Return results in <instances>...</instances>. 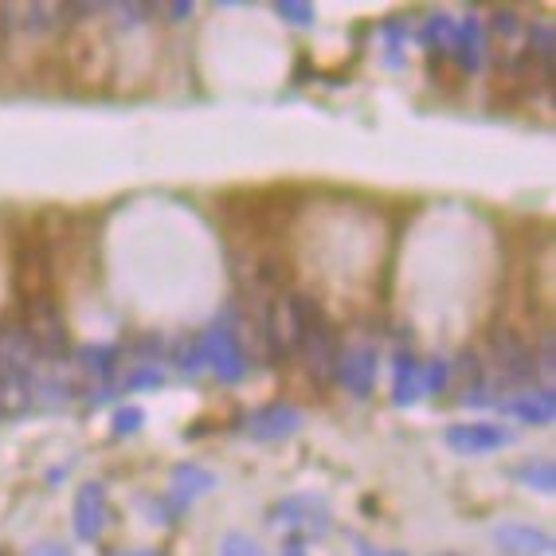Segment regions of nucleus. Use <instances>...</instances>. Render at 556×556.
I'll return each mask as SVG.
<instances>
[{"mask_svg": "<svg viewBox=\"0 0 556 556\" xmlns=\"http://www.w3.org/2000/svg\"><path fill=\"white\" fill-rule=\"evenodd\" d=\"M122 556H165V553H157V548H134V553H122Z\"/></svg>", "mask_w": 556, "mask_h": 556, "instance_id": "obj_30", "label": "nucleus"}, {"mask_svg": "<svg viewBox=\"0 0 556 556\" xmlns=\"http://www.w3.org/2000/svg\"><path fill=\"white\" fill-rule=\"evenodd\" d=\"M75 536H79L83 545H94L102 536V529H106L110 521V506H106V486L102 482H83L79 494H75Z\"/></svg>", "mask_w": 556, "mask_h": 556, "instance_id": "obj_9", "label": "nucleus"}, {"mask_svg": "<svg viewBox=\"0 0 556 556\" xmlns=\"http://www.w3.org/2000/svg\"><path fill=\"white\" fill-rule=\"evenodd\" d=\"M353 553L357 556H407L404 548H380V545H372V541H365V536H353Z\"/></svg>", "mask_w": 556, "mask_h": 556, "instance_id": "obj_27", "label": "nucleus"}, {"mask_svg": "<svg viewBox=\"0 0 556 556\" xmlns=\"http://www.w3.org/2000/svg\"><path fill=\"white\" fill-rule=\"evenodd\" d=\"M494 545L506 556H548L553 553V536L541 533L536 526H526V521H506V526L494 529Z\"/></svg>", "mask_w": 556, "mask_h": 556, "instance_id": "obj_12", "label": "nucleus"}, {"mask_svg": "<svg viewBox=\"0 0 556 556\" xmlns=\"http://www.w3.org/2000/svg\"><path fill=\"white\" fill-rule=\"evenodd\" d=\"M287 318H290V341L299 349V361L314 384H329L338 368V333L329 326L326 309L309 294H287Z\"/></svg>", "mask_w": 556, "mask_h": 556, "instance_id": "obj_1", "label": "nucleus"}, {"mask_svg": "<svg viewBox=\"0 0 556 556\" xmlns=\"http://www.w3.org/2000/svg\"><path fill=\"white\" fill-rule=\"evenodd\" d=\"M157 384H165V372H161L153 361H146L134 377H126V392H138V388H157Z\"/></svg>", "mask_w": 556, "mask_h": 556, "instance_id": "obj_24", "label": "nucleus"}, {"mask_svg": "<svg viewBox=\"0 0 556 556\" xmlns=\"http://www.w3.org/2000/svg\"><path fill=\"white\" fill-rule=\"evenodd\" d=\"M455 16H447V12H431L428 21H424V28H419V43H424V51H428V60L439 63V60H451V48H455Z\"/></svg>", "mask_w": 556, "mask_h": 556, "instance_id": "obj_15", "label": "nucleus"}, {"mask_svg": "<svg viewBox=\"0 0 556 556\" xmlns=\"http://www.w3.org/2000/svg\"><path fill=\"white\" fill-rule=\"evenodd\" d=\"M219 478L212 475V470L197 467V463H177L169 475V506L173 514H180L185 506H192L200 494H208V490H216Z\"/></svg>", "mask_w": 556, "mask_h": 556, "instance_id": "obj_13", "label": "nucleus"}, {"mask_svg": "<svg viewBox=\"0 0 556 556\" xmlns=\"http://www.w3.org/2000/svg\"><path fill=\"white\" fill-rule=\"evenodd\" d=\"M509 475L517 478V482H526L529 490H536V494H553L556 490V470H553V458L536 455L529 458V463H521V467H514Z\"/></svg>", "mask_w": 556, "mask_h": 556, "instance_id": "obj_18", "label": "nucleus"}, {"mask_svg": "<svg viewBox=\"0 0 556 556\" xmlns=\"http://www.w3.org/2000/svg\"><path fill=\"white\" fill-rule=\"evenodd\" d=\"M275 12L287 24H294V28H309L314 24V4H306V0H278Z\"/></svg>", "mask_w": 556, "mask_h": 556, "instance_id": "obj_23", "label": "nucleus"}, {"mask_svg": "<svg viewBox=\"0 0 556 556\" xmlns=\"http://www.w3.org/2000/svg\"><path fill=\"white\" fill-rule=\"evenodd\" d=\"M486 353H490V368L502 388H517L529 384L536 377V353L514 326H494L486 338Z\"/></svg>", "mask_w": 556, "mask_h": 556, "instance_id": "obj_5", "label": "nucleus"}, {"mask_svg": "<svg viewBox=\"0 0 556 556\" xmlns=\"http://www.w3.org/2000/svg\"><path fill=\"white\" fill-rule=\"evenodd\" d=\"M141 424H146L141 407H118L114 412V435H134V431H141Z\"/></svg>", "mask_w": 556, "mask_h": 556, "instance_id": "obj_25", "label": "nucleus"}, {"mask_svg": "<svg viewBox=\"0 0 556 556\" xmlns=\"http://www.w3.org/2000/svg\"><path fill=\"white\" fill-rule=\"evenodd\" d=\"M451 63H455L463 75H478L482 63H486V28H482V16H475V12L458 24L455 48H451Z\"/></svg>", "mask_w": 556, "mask_h": 556, "instance_id": "obj_11", "label": "nucleus"}, {"mask_svg": "<svg viewBox=\"0 0 556 556\" xmlns=\"http://www.w3.org/2000/svg\"><path fill=\"white\" fill-rule=\"evenodd\" d=\"M79 368L99 388H106L110 380H114V368H118V349L114 345H83L79 349Z\"/></svg>", "mask_w": 556, "mask_h": 556, "instance_id": "obj_17", "label": "nucleus"}, {"mask_svg": "<svg viewBox=\"0 0 556 556\" xmlns=\"http://www.w3.org/2000/svg\"><path fill=\"white\" fill-rule=\"evenodd\" d=\"M28 556H71V553H67L63 545H36Z\"/></svg>", "mask_w": 556, "mask_h": 556, "instance_id": "obj_29", "label": "nucleus"}, {"mask_svg": "<svg viewBox=\"0 0 556 556\" xmlns=\"http://www.w3.org/2000/svg\"><path fill=\"white\" fill-rule=\"evenodd\" d=\"M219 556H267V553H263V545H258L255 536L224 533V541H219Z\"/></svg>", "mask_w": 556, "mask_h": 556, "instance_id": "obj_22", "label": "nucleus"}, {"mask_svg": "<svg viewBox=\"0 0 556 556\" xmlns=\"http://www.w3.org/2000/svg\"><path fill=\"white\" fill-rule=\"evenodd\" d=\"M333 377L341 380L345 392H353L357 400L372 396V388H377V349L372 345H349L345 353H338V368H333Z\"/></svg>", "mask_w": 556, "mask_h": 556, "instance_id": "obj_8", "label": "nucleus"}, {"mask_svg": "<svg viewBox=\"0 0 556 556\" xmlns=\"http://www.w3.org/2000/svg\"><path fill=\"white\" fill-rule=\"evenodd\" d=\"M419 396H424V388H419V361L412 353H396L392 357V404L412 407Z\"/></svg>", "mask_w": 556, "mask_h": 556, "instance_id": "obj_16", "label": "nucleus"}, {"mask_svg": "<svg viewBox=\"0 0 556 556\" xmlns=\"http://www.w3.org/2000/svg\"><path fill=\"white\" fill-rule=\"evenodd\" d=\"M384 63L388 67H404V36H407V21L404 16H392V21H384Z\"/></svg>", "mask_w": 556, "mask_h": 556, "instance_id": "obj_20", "label": "nucleus"}, {"mask_svg": "<svg viewBox=\"0 0 556 556\" xmlns=\"http://www.w3.org/2000/svg\"><path fill=\"white\" fill-rule=\"evenodd\" d=\"M197 353H200V365L212 368V377L219 384H239V380L248 377V353L239 345V329L228 318H219L216 326H208L200 333Z\"/></svg>", "mask_w": 556, "mask_h": 556, "instance_id": "obj_4", "label": "nucleus"}, {"mask_svg": "<svg viewBox=\"0 0 556 556\" xmlns=\"http://www.w3.org/2000/svg\"><path fill=\"white\" fill-rule=\"evenodd\" d=\"M447 384H451V361L443 357L419 361V388H424V396H439V392H447Z\"/></svg>", "mask_w": 556, "mask_h": 556, "instance_id": "obj_19", "label": "nucleus"}, {"mask_svg": "<svg viewBox=\"0 0 556 556\" xmlns=\"http://www.w3.org/2000/svg\"><path fill=\"white\" fill-rule=\"evenodd\" d=\"M553 43H556L553 24H533V28H529V48H526V55L533 63H541V67H553Z\"/></svg>", "mask_w": 556, "mask_h": 556, "instance_id": "obj_21", "label": "nucleus"}, {"mask_svg": "<svg viewBox=\"0 0 556 556\" xmlns=\"http://www.w3.org/2000/svg\"><path fill=\"white\" fill-rule=\"evenodd\" d=\"M282 556H306V548H302V541H299V545H287V553Z\"/></svg>", "mask_w": 556, "mask_h": 556, "instance_id": "obj_31", "label": "nucleus"}, {"mask_svg": "<svg viewBox=\"0 0 556 556\" xmlns=\"http://www.w3.org/2000/svg\"><path fill=\"white\" fill-rule=\"evenodd\" d=\"M110 67H114V51H110V36L102 31V24L83 21L71 28V36L63 40L60 71L67 75L79 90H99L110 83Z\"/></svg>", "mask_w": 556, "mask_h": 556, "instance_id": "obj_3", "label": "nucleus"}, {"mask_svg": "<svg viewBox=\"0 0 556 556\" xmlns=\"http://www.w3.org/2000/svg\"><path fill=\"white\" fill-rule=\"evenodd\" d=\"M443 443H447L455 455H494V451L509 447L514 443V431L502 428V424H455V428L443 431Z\"/></svg>", "mask_w": 556, "mask_h": 556, "instance_id": "obj_7", "label": "nucleus"}, {"mask_svg": "<svg viewBox=\"0 0 556 556\" xmlns=\"http://www.w3.org/2000/svg\"><path fill=\"white\" fill-rule=\"evenodd\" d=\"M243 428H248V435L258 439V443H278V439H290L302 428V416H299V407H290V404H267V407H255Z\"/></svg>", "mask_w": 556, "mask_h": 556, "instance_id": "obj_10", "label": "nucleus"}, {"mask_svg": "<svg viewBox=\"0 0 556 556\" xmlns=\"http://www.w3.org/2000/svg\"><path fill=\"white\" fill-rule=\"evenodd\" d=\"M270 517H275L278 526L299 529V533H306V536H326L329 529H333V514H329V506L321 502L318 494L282 497Z\"/></svg>", "mask_w": 556, "mask_h": 556, "instance_id": "obj_6", "label": "nucleus"}, {"mask_svg": "<svg viewBox=\"0 0 556 556\" xmlns=\"http://www.w3.org/2000/svg\"><path fill=\"white\" fill-rule=\"evenodd\" d=\"M502 412L506 416H517L521 424H533V428H545L556 419V396L553 388H526V392H517V396L502 400Z\"/></svg>", "mask_w": 556, "mask_h": 556, "instance_id": "obj_14", "label": "nucleus"}, {"mask_svg": "<svg viewBox=\"0 0 556 556\" xmlns=\"http://www.w3.org/2000/svg\"><path fill=\"white\" fill-rule=\"evenodd\" d=\"M224 216H228L231 236L251 239L258 248H270L290 228V219L299 216V197L287 189L243 192V197H231L224 204Z\"/></svg>", "mask_w": 556, "mask_h": 556, "instance_id": "obj_2", "label": "nucleus"}, {"mask_svg": "<svg viewBox=\"0 0 556 556\" xmlns=\"http://www.w3.org/2000/svg\"><path fill=\"white\" fill-rule=\"evenodd\" d=\"M161 12H165V21H189V16H192V4H189V0H177V4H165V9H161Z\"/></svg>", "mask_w": 556, "mask_h": 556, "instance_id": "obj_28", "label": "nucleus"}, {"mask_svg": "<svg viewBox=\"0 0 556 556\" xmlns=\"http://www.w3.org/2000/svg\"><path fill=\"white\" fill-rule=\"evenodd\" d=\"M490 24H494V31L502 36V40H514L517 31H521V16L509 9H497L494 16H490Z\"/></svg>", "mask_w": 556, "mask_h": 556, "instance_id": "obj_26", "label": "nucleus"}, {"mask_svg": "<svg viewBox=\"0 0 556 556\" xmlns=\"http://www.w3.org/2000/svg\"><path fill=\"white\" fill-rule=\"evenodd\" d=\"M439 556H455V553H439Z\"/></svg>", "mask_w": 556, "mask_h": 556, "instance_id": "obj_32", "label": "nucleus"}]
</instances>
